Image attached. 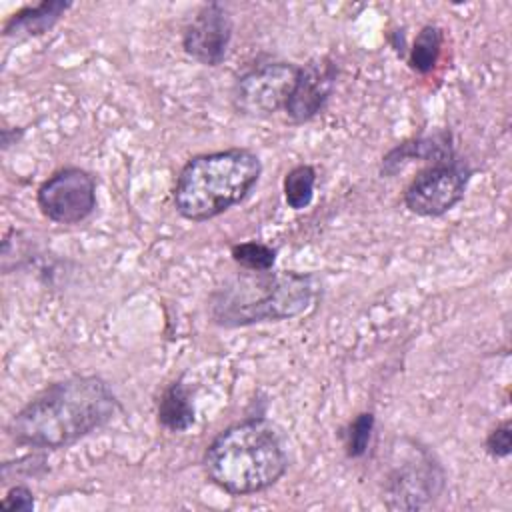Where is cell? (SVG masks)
Segmentation results:
<instances>
[{
  "label": "cell",
  "mask_w": 512,
  "mask_h": 512,
  "mask_svg": "<svg viewBox=\"0 0 512 512\" xmlns=\"http://www.w3.org/2000/svg\"><path fill=\"white\" fill-rule=\"evenodd\" d=\"M232 30L230 12L222 4H204L184 26L182 48L198 64L214 68L228 56Z\"/></svg>",
  "instance_id": "obj_9"
},
{
  "label": "cell",
  "mask_w": 512,
  "mask_h": 512,
  "mask_svg": "<svg viewBox=\"0 0 512 512\" xmlns=\"http://www.w3.org/2000/svg\"><path fill=\"white\" fill-rule=\"evenodd\" d=\"M206 478L230 496H248L274 486L288 470L280 432L264 418H246L224 428L202 456Z\"/></svg>",
  "instance_id": "obj_2"
},
{
  "label": "cell",
  "mask_w": 512,
  "mask_h": 512,
  "mask_svg": "<svg viewBox=\"0 0 512 512\" xmlns=\"http://www.w3.org/2000/svg\"><path fill=\"white\" fill-rule=\"evenodd\" d=\"M156 418L168 432H186L194 424L196 410L182 378L170 382L162 390L156 406Z\"/></svg>",
  "instance_id": "obj_13"
},
{
  "label": "cell",
  "mask_w": 512,
  "mask_h": 512,
  "mask_svg": "<svg viewBox=\"0 0 512 512\" xmlns=\"http://www.w3.org/2000/svg\"><path fill=\"white\" fill-rule=\"evenodd\" d=\"M72 8V2L64 0H44L36 6H26L18 12H14L6 24H4V36L6 38H32V36H42L54 24Z\"/></svg>",
  "instance_id": "obj_12"
},
{
  "label": "cell",
  "mask_w": 512,
  "mask_h": 512,
  "mask_svg": "<svg viewBox=\"0 0 512 512\" xmlns=\"http://www.w3.org/2000/svg\"><path fill=\"white\" fill-rule=\"evenodd\" d=\"M316 188V170L310 164H298L286 172L282 182L284 202L288 208L300 212L306 210L314 200Z\"/></svg>",
  "instance_id": "obj_15"
},
{
  "label": "cell",
  "mask_w": 512,
  "mask_h": 512,
  "mask_svg": "<svg viewBox=\"0 0 512 512\" xmlns=\"http://www.w3.org/2000/svg\"><path fill=\"white\" fill-rule=\"evenodd\" d=\"M470 178L472 168L456 156L432 162L406 186L404 206L422 218L444 216L464 198Z\"/></svg>",
  "instance_id": "obj_6"
},
{
  "label": "cell",
  "mask_w": 512,
  "mask_h": 512,
  "mask_svg": "<svg viewBox=\"0 0 512 512\" xmlns=\"http://www.w3.org/2000/svg\"><path fill=\"white\" fill-rule=\"evenodd\" d=\"M232 260L244 268V270H252V272H262V270H272L276 264V248L264 244V242H256V240H248V242H240L234 244L232 250Z\"/></svg>",
  "instance_id": "obj_16"
},
{
  "label": "cell",
  "mask_w": 512,
  "mask_h": 512,
  "mask_svg": "<svg viewBox=\"0 0 512 512\" xmlns=\"http://www.w3.org/2000/svg\"><path fill=\"white\" fill-rule=\"evenodd\" d=\"M454 156L452 150V136L450 132H434L428 136H418L412 140H406L398 146H394L384 158L380 172L382 176H394L398 170H402L412 160H428V162H440Z\"/></svg>",
  "instance_id": "obj_11"
},
{
  "label": "cell",
  "mask_w": 512,
  "mask_h": 512,
  "mask_svg": "<svg viewBox=\"0 0 512 512\" xmlns=\"http://www.w3.org/2000/svg\"><path fill=\"white\" fill-rule=\"evenodd\" d=\"M338 82V64L330 56H316L298 68L284 112L292 124L314 120L328 104Z\"/></svg>",
  "instance_id": "obj_10"
},
{
  "label": "cell",
  "mask_w": 512,
  "mask_h": 512,
  "mask_svg": "<svg viewBox=\"0 0 512 512\" xmlns=\"http://www.w3.org/2000/svg\"><path fill=\"white\" fill-rule=\"evenodd\" d=\"M318 292L320 282L310 272L246 270L212 292L208 316L222 328L290 320L308 312Z\"/></svg>",
  "instance_id": "obj_3"
},
{
  "label": "cell",
  "mask_w": 512,
  "mask_h": 512,
  "mask_svg": "<svg viewBox=\"0 0 512 512\" xmlns=\"http://www.w3.org/2000/svg\"><path fill=\"white\" fill-rule=\"evenodd\" d=\"M0 506H2L4 510H22V512H30V510H34L36 502H34V494H32V490H30L28 486L16 484V486H12V488L6 492L4 500L0 502Z\"/></svg>",
  "instance_id": "obj_19"
},
{
  "label": "cell",
  "mask_w": 512,
  "mask_h": 512,
  "mask_svg": "<svg viewBox=\"0 0 512 512\" xmlns=\"http://www.w3.org/2000/svg\"><path fill=\"white\" fill-rule=\"evenodd\" d=\"M262 174L260 158L248 148H226L192 156L176 176L172 200L190 222H206L240 204Z\"/></svg>",
  "instance_id": "obj_4"
},
{
  "label": "cell",
  "mask_w": 512,
  "mask_h": 512,
  "mask_svg": "<svg viewBox=\"0 0 512 512\" xmlns=\"http://www.w3.org/2000/svg\"><path fill=\"white\" fill-rule=\"evenodd\" d=\"M298 68L292 62L270 60L248 68L232 88V106L246 118H268L284 110L294 88Z\"/></svg>",
  "instance_id": "obj_7"
},
{
  "label": "cell",
  "mask_w": 512,
  "mask_h": 512,
  "mask_svg": "<svg viewBox=\"0 0 512 512\" xmlns=\"http://www.w3.org/2000/svg\"><path fill=\"white\" fill-rule=\"evenodd\" d=\"M120 410L122 404L104 378L70 376L22 406L8 422V432L22 446L60 450L108 426Z\"/></svg>",
  "instance_id": "obj_1"
},
{
  "label": "cell",
  "mask_w": 512,
  "mask_h": 512,
  "mask_svg": "<svg viewBox=\"0 0 512 512\" xmlns=\"http://www.w3.org/2000/svg\"><path fill=\"white\" fill-rule=\"evenodd\" d=\"M36 204L50 222L80 224L96 210V178L78 166L60 168L38 186Z\"/></svg>",
  "instance_id": "obj_8"
},
{
  "label": "cell",
  "mask_w": 512,
  "mask_h": 512,
  "mask_svg": "<svg viewBox=\"0 0 512 512\" xmlns=\"http://www.w3.org/2000/svg\"><path fill=\"white\" fill-rule=\"evenodd\" d=\"M374 426H376L374 412H360L354 416V420H350L344 432V448L348 458H362L368 452Z\"/></svg>",
  "instance_id": "obj_17"
},
{
  "label": "cell",
  "mask_w": 512,
  "mask_h": 512,
  "mask_svg": "<svg viewBox=\"0 0 512 512\" xmlns=\"http://www.w3.org/2000/svg\"><path fill=\"white\" fill-rule=\"evenodd\" d=\"M446 486V472L434 452L412 438H402L392 450V464L382 486V502L390 510H422Z\"/></svg>",
  "instance_id": "obj_5"
},
{
  "label": "cell",
  "mask_w": 512,
  "mask_h": 512,
  "mask_svg": "<svg viewBox=\"0 0 512 512\" xmlns=\"http://www.w3.org/2000/svg\"><path fill=\"white\" fill-rule=\"evenodd\" d=\"M442 42H444V34L442 28H438L436 24H426L420 28V32L416 34L412 46L408 48V66L418 72V74H428L436 68L440 52H442Z\"/></svg>",
  "instance_id": "obj_14"
},
{
  "label": "cell",
  "mask_w": 512,
  "mask_h": 512,
  "mask_svg": "<svg viewBox=\"0 0 512 512\" xmlns=\"http://www.w3.org/2000/svg\"><path fill=\"white\" fill-rule=\"evenodd\" d=\"M486 452L492 458H508L510 450H512V428H510V420H504L502 424H496L488 436H486Z\"/></svg>",
  "instance_id": "obj_18"
}]
</instances>
